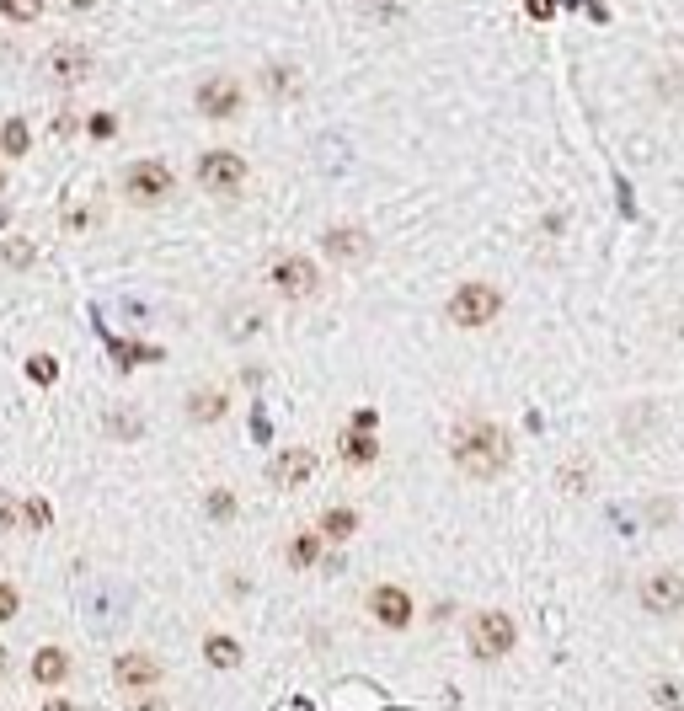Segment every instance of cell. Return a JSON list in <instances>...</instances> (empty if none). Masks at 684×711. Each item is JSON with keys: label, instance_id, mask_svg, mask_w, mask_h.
<instances>
[{"label": "cell", "instance_id": "6da1fadb", "mask_svg": "<svg viewBox=\"0 0 684 711\" xmlns=\"http://www.w3.org/2000/svg\"><path fill=\"white\" fill-rule=\"evenodd\" d=\"M449 460H455L465 476H476V482H492V476H503L508 460H513V434L503 423L471 417V423H460L455 439H449Z\"/></svg>", "mask_w": 684, "mask_h": 711}, {"label": "cell", "instance_id": "7a4b0ae2", "mask_svg": "<svg viewBox=\"0 0 684 711\" xmlns=\"http://www.w3.org/2000/svg\"><path fill=\"white\" fill-rule=\"evenodd\" d=\"M513 642H519V626H513V615H503V610H476L471 621H465V647H471V658H481V663L508 658Z\"/></svg>", "mask_w": 684, "mask_h": 711}, {"label": "cell", "instance_id": "3957f363", "mask_svg": "<svg viewBox=\"0 0 684 711\" xmlns=\"http://www.w3.org/2000/svg\"><path fill=\"white\" fill-rule=\"evenodd\" d=\"M118 188L134 209H150V204H166L171 188H177V177H171L166 161H134V166H123Z\"/></svg>", "mask_w": 684, "mask_h": 711}, {"label": "cell", "instance_id": "277c9868", "mask_svg": "<svg viewBox=\"0 0 684 711\" xmlns=\"http://www.w3.org/2000/svg\"><path fill=\"white\" fill-rule=\"evenodd\" d=\"M497 311H503V295H497L492 284H460L455 295H449V321L465 332H476V327H492Z\"/></svg>", "mask_w": 684, "mask_h": 711}, {"label": "cell", "instance_id": "5b68a950", "mask_svg": "<svg viewBox=\"0 0 684 711\" xmlns=\"http://www.w3.org/2000/svg\"><path fill=\"white\" fill-rule=\"evenodd\" d=\"M246 182V161L236 150H204L198 156V188L214 193V198H236Z\"/></svg>", "mask_w": 684, "mask_h": 711}, {"label": "cell", "instance_id": "8992f818", "mask_svg": "<svg viewBox=\"0 0 684 711\" xmlns=\"http://www.w3.org/2000/svg\"><path fill=\"white\" fill-rule=\"evenodd\" d=\"M273 289H278L284 300L305 305V300H316V295H321V268H316L310 257L289 252V257H278V262H273Z\"/></svg>", "mask_w": 684, "mask_h": 711}, {"label": "cell", "instance_id": "52a82bcc", "mask_svg": "<svg viewBox=\"0 0 684 711\" xmlns=\"http://www.w3.org/2000/svg\"><path fill=\"white\" fill-rule=\"evenodd\" d=\"M193 107L204 113L209 123H225V118H236L241 113V81L236 75H204L198 81V91H193Z\"/></svg>", "mask_w": 684, "mask_h": 711}, {"label": "cell", "instance_id": "ba28073f", "mask_svg": "<svg viewBox=\"0 0 684 711\" xmlns=\"http://www.w3.org/2000/svg\"><path fill=\"white\" fill-rule=\"evenodd\" d=\"M636 599H642L647 615H679V610H684V573H674V567L647 573L642 589H636Z\"/></svg>", "mask_w": 684, "mask_h": 711}, {"label": "cell", "instance_id": "9c48e42d", "mask_svg": "<svg viewBox=\"0 0 684 711\" xmlns=\"http://www.w3.org/2000/svg\"><path fill=\"white\" fill-rule=\"evenodd\" d=\"M337 455L348 460L353 471H359V466H375V460H380V444H375V412H359L348 428H342Z\"/></svg>", "mask_w": 684, "mask_h": 711}, {"label": "cell", "instance_id": "30bf717a", "mask_svg": "<svg viewBox=\"0 0 684 711\" xmlns=\"http://www.w3.org/2000/svg\"><path fill=\"white\" fill-rule=\"evenodd\" d=\"M113 685L129 690V695L155 690V685H161V658H150V653H118L113 658Z\"/></svg>", "mask_w": 684, "mask_h": 711}, {"label": "cell", "instance_id": "8fae6325", "mask_svg": "<svg viewBox=\"0 0 684 711\" xmlns=\"http://www.w3.org/2000/svg\"><path fill=\"white\" fill-rule=\"evenodd\" d=\"M326 257L332 262H348V268H364L369 257H375V241H369V230L359 225H337V230H326Z\"/></svg>", "mask_w": 684, "mask_h": 711}, {"label": "cell", "instance_id": "7c38bea8", "mask_svg": "<svg viewBox=\"0 0 684 711\" xmlns=\"http://www.w3.org/2000/svg\"><path fill=\"white\" fill-rule=\"evenodd\" d=\"M369 615H375L385 631H407V621H412V594L401 589V583H380V589L369 594Z\"/></svg>", "mask_w": 684, "mask_h": 711}, {"label": "cell", "instance_id": "4fadbf2b", "mask_svg": "<svg viewBox=\"0 0 684 711\" xmlns=\"http://www.w3.org/2000/svg\"><path fill=\"white\" fill-rule=\"evenodd\" d=\"M316 466H321L316 450H305V444H289V450H278V460L268 466V482H273V487H300Z\"/></svg>", "mask_w": 684, "mask_h": 711}, {"label": "cell", "instance_id": "5bb4252c", "mask_svg": "<svg viewBox=\"0 0 684 711\" xmlns=\"http://www.w3.org/2000/svg\"><path fill=\"white\" fill-rule=\"evenodd\" d=\"M91 70H97V65H91V49H81V43H54V49H49V75L59 86L86 81Z\"/></svg>", "mask_w": 684, "mask_h": 711}, {"label": "cell", "instance_id": "9a60e30c", "mask_svg": "<svg viewBox=\"0 0 684 711\" xmlns=\"http://www.w3.org/2000/svg\"><path fill=\"white\" fill-rule=\"evenodd\" d=\"M225 412H230V396L225 391H193L188 396V417H193V423H220Z\"/></svg>", "mask_w": 684, "mask_h": 711}, {"label": "cell", "instance_id": "2e32d148", "mask_svg": "<svg viewBox=\"0 0 684 711\" xmlns=\"http://www.w3.org/2000/svg\"><path fill=\"white\" fill-rule=\"evenodd\" d=\"M65 674H70V658L59 653V647H38L33 653V679L38 685H59Z\"/></svg>", "mask_w": 684, "mask_h": 711}, {"label": "cell", "instance_id": "e0dca14e", "mask_svg": "<svg viewBox=\"0 0 684 711\" xmlns=\"http://www.w3.org/2000/svg\"><path fill=\"white\" fill-rule=\"evenodd\" d=\"M316 530H321L326 540H353V530H359V514H353L348 503H337V508H326V514H321Z\"/></svg>", "mask_w": 684, "mask_h": 711}, {"label": "cell", "instance_id": "ac0fdd59", "mask_svg": "<svg viewBox=\"0 0 684 711\" xmlns=\"http://www.w3.org/2000/svg\"><path fill=\"white\" fill-rule=\"evenodd\" d=\"M204 658L214 663V669H236V663H241V642H236V637H220V631H214V637L204 642Z\"/></svg>", "mask_w": 684, "mask_h": 711}, {"label": "cell", "instance_id": "d6986e66", "mask_svg": "<svg viewBox=\"0 0 684 711\" xmlns=\"http://www.w3.org/2000/svg\"><path fill=\"white\" fill-rule=\"evenodd\" d=\"M321 540H326L321 530L294 535V540H289V562H294V567H316V562H321Z\"/></svg>", "mask_w": 684, "mask_h": 711}, {"label": "cell", "instance_id": "ffe728a7", "mask_svg": "<svg viewBox=\"0 0 684 711\" xmlns=\"http://www.w3.org/2000/svg\"><path fill=\"white\" fill-rule=\"evenodd\" d=\"M27 145H33V134H27L22 118H6V123H0V150H6V156H27Z\"/></svg>", "mask_w": 684, "mask_h": 711}, {"label": "cell", "instance_id": "44dd1931", "mask_svg": "<svg viewBox=\"0 0 684 711\" xmlns=\"http://www.w3.org/2000/svg\"><path fill=\"white\" fill-rule=\"evenodd\" d=\"M38 17H43V0H0V22L27 27V22H38Z\"/></svg>", "mask_w": 684, "mask_h": 711}, {"label": "cell", "instance_id": "7402d4cb", "mask_svg": "<svg viewBox=\"0 0 684 711\" xmlns=\"http://www.w3.org/2000/svg\"><path fill=\"white\" fill-rule=\"evenodd\" d=\"M27 375H33L38 385H54L59 380V364L49 359V353H33V359H27Z\"/></svg>", "mask_w": 684, "mask_h": 711}, {"label": "cell", "instance_id": "603a6c76", "mask_svg": "<svg viewBox=\"0 0 684 711\" xmlns=\"http://www.w3.org/2000/svg\"><path fill=\"white\" fill-rule=\"evenodd\" d=\"M652 695H658L668 711H684V685H674V679H658V685H652Z\"/></svg>", "mask_w": 684, "mask_h": 711}, {"label": "cell", "instance_id": "cb8c5ba5", "mask_svg": "<svg viewBox=\"0 0 684 711\" xmlns=\"http://www.w3.org/2000/svg\"><path fill=\"white\" fill-rule=\"evenodd\" d=\"M107 428H113L118 439H139V417L134 412H113V417H107Z\"/></svg>", "mask_w": 684, "mask_h": 711}, {"label": "cell", "instance_id": "d4e9b609", "mask_svg": "<svg viewBox=\"0 0 684 711\" xmlns=\"http://www.w3.org/2000/svg\"><path fill=\"white\" fill-rule=\"evenodd\" d=\"M209 514H214V519H230V514H236V498H230L225 487H214V492H209Z\"/></svg>", "mask_w": 684, "mask_h": 711}, {"label": "cell", "instance_id": "484cf974", "mask_svg": "<svg viewBox=\"0 0 684 711\" xmlns=\"http://www.w3.org/2000/svg\"><path fill=\"white\" fill-rule=\"evenodd\" d=\"M17 610H22V594L11 589V583H0V626H6V621H11V615H17Z\"/></svg>", "mask_w": 684, "mask_h": 711}, {"label": "cell", "instance_id": "4316f807", "mask_svg": "<svg viewBox=\"0 0 684 711\" xmlns=\"http://www.w3.org/2000/svg\"><path fill=\"white\" fill-rule=\"evenodd\" d=\"M6 262L11 268H27L33 262V241H6Z\"/></svg>", "mask_w": 684, "mask_h": 711}, {"label": "cell", "instance_id": "83f0119b", "mask_svg": "<svg viewBox=\"0 0 684 711\" xmlns=\"http://www.w3.org/2000/svg\"><path fill=\"white\" fill-rule=\"evenodd\" d=\"M22 519L33 524V530H43V524H49V508H43L38 498H27V503H22Z\"/></svg>", "mask_w": 684, "mask_h": 711}, {"label": "cell", "instance_id": "f1b7e54d", "mask_svg": "<svg viewBox=\"0 0 684 711\" xmlns=\"http://www.w3.org/2000/svg\"><path fill=\"white\" fill-rule=\"evenodd\" d=\"M17 519H22V503L17 498H0V530H17Z\"/></svg>", "mask_w": 684, "mask_h": 711}, {"label": "cell", "instance_id": "f546056e", "mask_svg": "<svg viewBox=\"0 0 684 711\" xmlns=\"http://www.w3.org/2000/svg\"><path fill=\"white\" fill-rule=\"evenodd\" d=\"M524 11H530V17H535V22H546V17H551V11H556V0H524Z\"/></svg>", "mask_w": 684, "mask_h": 711}, {"label": "cell", "instance_id": "4dcf8cb0", "mask_svg": "<svg viewBox=\"0 0 684 711\" xmlns=\"http://www.w3.org/2000/svg\"><path fill=\"white\" fill-rule=\"evenodd\" d=\"M118 129V123L113 118H107V113H97V118H91V134H97V139H107V134H113Z\"/></svg>", "mask_w": 684, "mask_h": 711}, {"label": "cell", "instance_id": "1f68e13d", "mask_svg": "<svg viewBox=\"0 0 684 711\" xmlns=\"http://www.w3.org/2000/svg\"><path fill=\"white\" fill-rule=\"evenodd\" d=\"M43 711H75L70 701H49V706H43Z\"/></svg>", "mask_w": 684, "mask_h": 711}, {"label": "cell", "instance_id": "d6a6232c", "mask_svg": "<svg viewBox=\"0 0 684 711\" xmlns=\"http://www.w3.org/2000/svg\"><path fill=\"white\" fill-rule=\"evenodd\" d=\"M0 188H6V177H0Z\"/></svg>", "mask_w": 684, "mask_h": 711}]
</instances>
